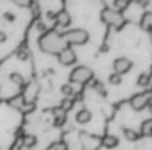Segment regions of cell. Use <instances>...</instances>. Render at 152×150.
<instances>
[{
	"label": "cell",
	"mask_w": 152,
	"mask_h": 150,
	"mask_svg": "<svg viewBox=\"0 0 152 150\" xmlns=\"http://www.w3.org/2000/svg\"><path fill=\"white\" fill-rule=\"evenodd\" d=\"M132 68V61L128 60L125 57H120V58H116V61L113 62V69H115V73L117 75H125L131 70Z\"/></svg>",
	"instance_id": "obj_7"
},
{
	"label": "cell",
	"mask_w": 152,
	"mask_h": 150,
	"mask_svg": "<svg viewBox=\"0 0 152 150\" xmlns=\"http://www.w3.org/2000/svg\"><path fill=\"white\" fill-rule=\"evenodd\" d=\"M6 18H7L8 20H14V19H15V16H14L12 14H10V12H7V14H6Z\"/></svg>",
	"instance_id": "obj_27"
},
{
	"label": "cell",
	"mask_w": 152,
	"mask_h": 150,
	"mask_svg": "<svg viewBox=\"0 0 152 150\" xmlns=\"http://www.w3.org/2000/svg\"><path fill=\"white\" fill-rule=\"evenodd\" d=\"M24 103H26V100H24V96H16V98L11 99L10 100V104H11L14 108H18V110H22V107L24 106Z\"/></svg>",
	"instance_id": "obj_16"
},
{
	"label": "cell",
	"mask_w": 152,
	"mask_h": 150,
	"mask_svg": "<svg viewBox=\"0 0 152 150\" xmlns=\"http://www.w3.org/2000/svg\"><path fill=\"white\" fill-rule=\"evenodd\" d=\"M53 150H67V143L63 141H58L55 143H53Z\"/></svg>",
	"instance_id": "obj_23"
},
{
	"label": "cell",
	"mask_w": 152,
	"mask_h": 150,
	"mask_svg": "<svg viewBox=\"0 0 152 150\" xmlns=\"http://www.w3.org/2000/svg\"><path fill=\"white\" fill-rule=\"evenodd\" d=\"M20 142H22V146L27 147V149H31V147L37 146L38 139H37V137L32 135V134H24V135L22 137V139H20Z\"/></svg>",
	"instance_id": "obj_11"
},
{
	"label": "cell",
	"mask_w": 152,
	"mask_h": 150,
	"mask_svg": "<svg viewBox=\"0 0 152 150\" xmlns=\"http://www.w3.org/2000/svg\"><path fill=\"white\" fill-rule=\"evenodd\" d=\"M75 120L80 124H86L92 120V111L88 110V108H83V110L78 111L77 115H75Z\"/></svg>",
	"instance_id": "obj_9"
},
{
	"label": "cell",
	"mask_w": 152,
	"mask_h": 150,
	"mask_svg": "<svg viewBox=\"0 0 152 150\" xmlns=\"http://www.w3.org/2000/svg\"><path fill=\"white\" fill-rule=\"evenodd\" d=\"M151 100H152V89H147L140 93L133 95L129 99V104L135 111H141L151 103Z\"/></svg>",
	"instance_id": "obj_5"
},
{
	"label": "cell",
	"mask_w": 152,
	"mask_h": 150,
	"mask_svg": "<svg viewBox=\"0 0 152 150\" xmlns=\"http://www.w3.org/2000/svg\"><path fill=\"white\" fill-rule=\"evenodd\" d=\"M149 83H151V76L147 75V73H141V75L137 77L139 87H148Z\"/></svg>",
	"instance_id": "obj_18"
},
{
	"label": "cell",
	"mask_w": 152,
	"mask_h": 150,
	"mask_svg": "<svg viewBox=\"0 0 152 150\" xmlns=\"http://www.w3.org/2000/svg\"><path fill=\"white\" fill-rule=\"evenodd\" d=\"M118 145V138L115 135H105L102 138V146L106 147V149H113V147H116Z\"/></svg>",
	"instance_id": "obj_13"
},
{
	"label": "cell",
	"mask_w": 152,
	"mask_h": 150,
	"mask_svg": "<svg viewBox=\"0 0 152 150\" xmlns=\"http://www.w3.org/2000/svg\"><path fill=\"white\" fill-rule=\"evenodd\" d=\"M121 76L117 75V73H112V75L109 76V83L112 84V85H118V84H121Z\"/></svg>",
	"instance_id": "obj_22"
},
{
	"label": "cell",
	"mask_w": 152,
	"mask_h": 150,
	"mask_svg": "<svg viewBox=\"0 0 152 150\" xmlns=\"http://www.w3.org/2000/svg\"><path fill=\"white\" fill-rule=\"evenodd\" d=\"M151 75H152V65H151Z\"/></svg>",
	"instance_id": "obj_28"
},
{
	"label": "cell",
	"mask_w": 152,
	"mask_h": 150,
	"mask_svg": "<svg viewBox=\"0 0 152 150\" xmlns=\"http://www.w3.org/2000/svg\"><path fill=\"white\" fill-rule=\"evenodd\" d=\"M73 107H74V100H72L70 98H65L62 101H61V108H62L66 114L72 110Z\"/></svg>",
	"instance_id": "obj_19"
},
{
	"label": "cell",
	"mask_w": 152,
	"mask_h": 150,
	"mask_svg": "<svg viewBox=\"0 0 152 150\" xmlns=\"http://www.w3.org/2000/svg\"><path fill=\"white\" fill-rule=\"evenodd\" d=\"M123 133H124V137H125V138L128 139V141H131V142L137 141L139 137H140L135 130H132V129H124Z\"/></svg>",
	"instance_id": "obj_17"
},
{
	"label": "cell",
	"mask_w": 152,
	"mask_h": 150,
	"mask_svg": "<svg viewBox=\"0 0 152 150\" xmlns=\"http://www.w3.org/2000/svg\"><path fill=\"white\" fill-rule=\"evenodd\" d=\"M61 92H62V95L65 96V98H70V96L74 93V89H73V87L70 84H65V85H62V88H61Z\"/></svg>",
	"instance_id": "obj_21"
},
{
	"label": "cell",
	"mask_w": 152,
	"mask_h": 150,
	"mask_svg": "<svg viewBox=\"0 0 152 150\" xmlns=\"http://www.w3.org/2000/svg\"><path fill=\"white\" fill-rule=\"evenodd\" d=\"M65 44L69 45H85L89 41V33L83 29H72L62 34Z\"/></svg>",
	"instance_id": "obj_3"
},
{
	"label": "cell",
	"mask_w": 152,
	"mask_h": 150,
	"mask_svg": "<svg viewBox=\"0 0 152 150\" xmlns=\"http://www.w3.org/2000/svg\"><path fill=\"white\" fill-rule=\"evenodd\" d=\"M65 122H66V112H65L61 107L55 108L54 110V123L57 124V126H62Z\"/></svg>",
	"instance_id": "obj_12"
},
{
	"label": "cell",
	"mask_w": 152,
	"mask_h": 150,
	"mask_svg": "<svg viewBox=\"0 0 152 150\" xmlns=\"http://www.w3.org/2000/svg\"><path fill=\"white\" fill-rule=\"evenodd\" d=\"M57 57H58V61L62 65H65V67H70V65L75 64V61H77V54H75V52L70 46H66L65 49H62L57 54Z\"/></svg>",
	"instance_id": "obj_6"
},
{
	"label": "cell",
	"mask_w": 152,
	"mask_h": 150,
	"mask_svg": "<svg viewBox=\"0 0 152 150\" xmlns=\"http://www.w3.org/2000/svg\"><path fill=\"white\" fill-rule=\"evenodd\" d=\"M70 81L74 84H80V85H83V84L89 83L90 80L93 78V70L89 69L88 67H77L72 70L70 73Z\"/></svg>",
	"instance_id": "obj_4"
},
{
	"label": "cell",
	"mask_w": 152,
	"mask_h": 150,
	"mask_svg": "<svg viewBox=\"0 0 152 150\" xmlns=\"http://www.w3.org/2000/svg\"><path fill=\"white\" fill-rule=\"evenodd\" d=\"M37 27H38V30H40V31H46V24L42 23V22H39Z\"/></svg>",
	"instance_id": "obj_25"
},
{
	"label": "cell",
	"mask_w": 152,
	"mask_h": 150,
	"mask_svg": "<svg viewBox=\"0 0 152 150\" xmlns=\"http://www.w3.org/2000/svg\"><path fill=\"white\" fill-rule=\"evenodd\" d=\"M10 80H11L15 85H18V87H23L24 85V77L18 72L11 73V75H10Z\"/></svg>",
	"instance_id": "obj_15"
},
{
	"label": "cell",
	"mask_w": 152,
	"mask_h": 150,
	"mask_svg": "<svg viewBox=\"0 0 152 150\" xmlns=\"http://www.w3.org/2000/svg\"><path fill=\"white\" fill-rule=\"evenodd\" d=\"M101 20L104 23L108 24V26H112L117 30H120L125 24L124 15L121 12L116 11L115 8H109V7H106V8H104L101 11Z\"/></svg>",
	"instance_id": "obj_2"
},
{
	"label": "cell",
	"mask_w": 152,
	"mask_h": 150,
	"mask_svg": "<svg viewBox=\"0 0 152 150\" xmlns=\"http://www.w3.org/2000/svg\"><path fill=\"white\" fill-rule=\"evenodd\" d=\"M140 131H141V135H152V118L151 119H147L141 123V127H140Z\"/></svg>",
	"instance_id": "obj_14"
},
{
	"label": "cell",
	"mask_w": 152,
	"mask_h": 150,
	"mask_svg": "<svg viewBox=\"0 0 152 150\" xmlns=\"http://www.w3.org/2000/svg\"><path fill=\"white\" fill-rule=\"evenodd\" d=\"M140 26L145 31H151L152 29V12H144L140 19Z\"/></svg>",
	"instance_id": "obj_10"
},
{
	"label": "cell",
	"mask_w": 152,
	"mask_h": 150,
	"mask_svg": "<svg viewBox=\"0 0 152 150\" xmlns=\"http://www.w3.org/2000/svg\"><path fill=\"white\" fill-rule=\"evenodd\" d=\"M6 39H7V35H6V33L0 31V44H1V42H6Z\"/></svg>",
	"instance_id": "obj_26"
},
{
	"label": "cell",
	"mask_w": 152,
	"mask_h": 150,
	"mask_svg": "<svg viewBox=\"0 0 152 150\" xmlns=\"http://www.w3.org/2000/svg\"><path fill=\"white\" fill-rule=\"evenodd\" d=\"M129 6V1L128 0H116L115 1V10L118 12L123 14V11Z\"/></svg>",
	"instance_id": "obj_20"
},
{
	"label": "cell",
	"mask_w": 152,
	"mask_h": 150,
	"mask_svg": "<svg viewBox=\"0 0 152 150\" xmlns=\"http://www.w3.org/2000/svg\"><path fill=\"white\" fill-rule=\"evenodd\" d=\"M151 31H152V29H151Z\"/></svg>",
	"instance_id": "obj_29"
},
{
	"label": "cell",
	"mask_w": 152,
	"mask_h": 150,
	"mask_svg": "<svg viewBox=\"0 0 152 150\" xmlns=\"http://www.w3.org/2000/svg\"><path fill=\"white\" fill-rule=\"evenodd\" d=\"M67 45L65 44V41L62 38V34L57 33L55 30L43 34L39 39V47L46 53L50 54H58L62 49H65Z\"/></svg>",
	"instance_id": "obj_1"
},
{
	"label": "cell",
	"mask_w": 152,
	"mask_h": 150,
	"mask_svg": "<svg viewBox=\"0 0 152 150\" xmlns=\"http://www.w3.org/2000/svg\"><path fill=\"white\" fill-rule=\"evenodd\" d=\"M16 55H18V58H19V60L24 61V60H27V57H28V53H27V50L24 49V47H20V49L18 50Z\"/></svg>",
	"instance_id": "obj_24"
},
{
	"label": "cell",
	"mask_w": 152,
	"mask_h": 150,
	"mask_svg": "<svg viewBox=\"0 0 152 150\" xmlns=\"http://www.w3.org/2000/svg\"><path fill=\"white\" fill-rule=\"evenodd\" d=\"M54 19L61 27H67L70 23H72V18H70V14L66 11V10H61L57 14L54 15Z\"/></svg>",
	"instance_id": "obj_8"
}]
</instances>
